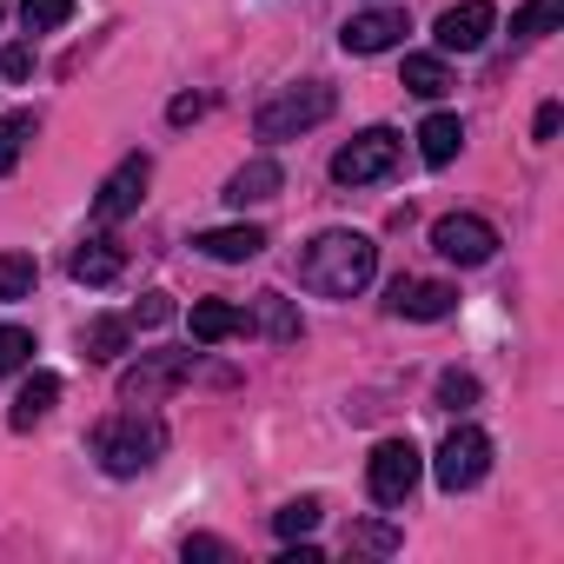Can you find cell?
<instances>
[{
    "label": "cell",
    "mask_w": 564,
    "mask_h": 564,
    "mask_svg": "<svg viewBox=\"0 0 564 564\" xmlns=\"http://www.w3.org/2000/svg\"><path fill=\"white\" fill-rule=\"evenodd\" d=\"M28 140H34V113H8V120H0V173H14V166H21Z\"/></svg>",
    "instance_id": "cb8c5ba5"
},
{
    "label": "cell",
    "mask_w": 564,
    "mask_h": 564,
    "mask_svg": "<svg viewBox=\"0 0 564 564\" xmlns=\"http://www.w3.org/2000/svg\"><path fill=\"white\" fill-rule=\"evenodd\" d=\"M372 272H379V246H372L366 232H346V226L319 232V239L300 252V286L319 293V300H352V293H366Z\"/></svg>",
    "instance_id": "6da1fadb"
},
{
    "label": "cell",
    "mask_w": 564,
    "mask_h": 564,
    "mask_svg": "<svg viewBox=\"0 0 564 564\" xmlns=\"http://www.w3.org/2000/svg\"><path fill=\"white\" fill-rule=\"evenodd\" d=\"M199 113H206V94H180V100L166 107V120H173V127H193Z\"/></svg>",
    "instance_id": "4dcf8cb0"
},
{
    "label": "cell",
    "mask_w": 564,
    "mask_h": 564,
    "mask_svg": "<svg viewBox=\"0 0 564 564\" xmlns=\"http://www.w3.org/2000/svg\"><path fill=\"white\" fill-rule=\"evenodd\" d=\"M399 166V133L392 127H366L359 140H346L339 153H333V180L339 186H372V180H386Z\"/></svg>",
    "instance_id": "277c9868"
},
{
    "label": "cell",
    "mask_w": 564,
    "mask_h": 564,
    "mask_svg": "<svg viewBox=\"0 0 564 564\" xmlns=\"http://www.w3.org/2000/svg\"><path fill=\"white\" fill-rule=\"evenodd\" d=\"M319 511H326L319 498H293V505H279V511H272V531H279V538H306V531L319 524Z\"/></svg>",
    "instance_id": "d4e9b609"
},
{
    "label": "cell",
    "mask_w": 564,
    "mask_h": 564,
    "mask_svg": "<svg viewBox=\"0 0 564 564\" xmlns=\"http://www.w3.org/2000/svg\"><path fill=\"white\" fill-rule=\"evenodd\" d=\"M491 28H498V8L491 0H458V8H445L438 14V54H478L485 41H491Z\"/></svg>",
    "instance_id": "30bf717a"
},
{
    "label": "cell",
    "mask_w": 564,
    "mask_h": 564,
    "mask_svg": "<svg viewBox=\"0 0 564 564\" xmlns=\"http://www.w3.org/2000/svg\"><path fill=\"white\" fill-rule=\"evenodd\" d=\"M28 352H34V333H28V326H0V379L21 372V366H28Z\"/></svg>",
    "instance_id": "4316f807"
},
{
    "label": "cell",
    "mask_w": 564,
    "mask_h": 564,
    "mask_svg": "<svg viewBox=\"0 0 564 564\" xmlns=\"http://www.w3.org/2000/svg\"><path fill=\"white\" fill-rule=\"evenodd\" d=\"M21 21H28V34H54L74 21V0H21Z\"/></svg>",
    "instance_id": "484cf974"
},
{
    "label": "cell",
    "mask_w": 564,
    "mask_h": 564,
    "mask_svg": "<svg viewBox=\"0 0 564 564\" xmlns=\"http://www.w3.org/2000/svg\"><path fill=\"white\" fill-rule=\"evenodd\" d=\"M0 21H8V0H0Z\"/></svg>",
    "instance_id": "d590c367"
},
{
    "label": "cell",
    "mask_w": 564,
    "mask_h": 564,
    "mask_svg": "<svg viewBox=\"0 0 564 564\" xmlns=\"http://www.w3.org/2000/svg\"><path fill=\"white\" fill-rule=\"evenodd\" d=\"M279 564H319V544H286V557Z\"/></svg>",
    "instance_id": "e575fe53"
},
{
    "label": "cell",
    "mask_w": 564,
    "mask_h": 564,
    "mask_svg": "<svg viewBox=\"0 0 564 564\" xmlns=\"http://www.w3.org/2000/svg\"><path fill=\"white\" fill-rule=\"evenodd\" d=\"M186 557H232L219 538H186Z\"/></svg>",
    "instance_id": "836d02e7"
},
{
    "label": "cell",
    "mask_w": 564,
    "mask_h": 564,
    "mask_svg": "<svg viewBox=\"0 0 564 564\" xmlns=\"http://www.w3.org/2000/svg\"><path fill=\"white\" fill-rule=\"evenodd\" d=\"M246 313H252V333H265V339H279V346H293V339H300V313H293L286 293H259Z\"/></svg>",
    "instance_id": "2e32d148"
},
{
    "label": "cell",
    "mask_w": 564,
    "mask_h": 564,
    "mask_svg": "<svg viewBox=\"0 0 564 564\" xmlns=\"http://www.w3.org/2000/svg\"><path fill=\"white\" fill-rule=\"evenodd\" d=\"M399 319H452L458 293L438 286V279H392V300H386Z\"/></svg>",
    "instance_id": "7c38bea8"
},
{
    "label": "cell",
    "mask_w": 564,
    "mask_h": 564,
    "mask_svg": "<svg viewBox=\"0 0 564 564\" xmlns=\"http://www.w3.org/2000/svg\"><path fill=\"white\" fill-rule=\"evenodd\" d=\"M147 180H153V160H147V153L120 160V166L100 180V193H94V219H100V226H120V219L147 199Z\"/></svg>",
    "instance_id": "9c48e42d"
},
{
    "label": "cell",
    "mask_w": 564,
    "mask_h": 564,
    "mask_svg": "<svg viewBox=\"0 0 564 564\" xmlns=\"http://www.w3.org/2000/svg\"><path fill=\"white\" fill-rule=\"evenodd\" d=\"M333 107H339V94L326 87V80H300V87H279L265 107H259V140H300V133H313L319 120H333Z\"/></svg>",
    "instance_id": "3957f363"
},
{
    "label": "cell",
    "mask_w": 564,
    "mask_h": 564,
    "mask_svg": "<svg viewBox=\"0 0 564 564\" xmlns=\"http://www.w3.org/2000/svg\"><path fill=\"white\" fill-rule=\"evenodd\" d=\"M206 259H219V265H239V259H259L265 252V232L259 226H213V232H199L193 239Z\"/></svg>",
    "instance_id": "9a60e30c"
},
{
    "label": "cell",
    "mask_w": 564,
    "mask_h": 564,
    "mask_svg": "<svg viewBox=\"0 0 564 564\" xmlns=\"http://www.w3.org/2000/svg\"><path fill=\"white\" fill-rule=\"evenodd\" d=\"M405 94H419V100L452 94V67H445V54H405Z\"/></svg>",
    "instance_id": "ffe728a7"
},
{
    "label": "cell",
    "mask_w": 564,
    "mask_h": 564,
    "mask_svg": "<svg viewBox=\"0 0 564 564\" xmlns=\"http://www.w3.org/2000/svg\"><path fill=\"white\" fill-rule=\"evenodd\" d=\"M419 445L412 438H386L379 452H372V465H366V491H372V505H405L412 491H419Z\"/></svg>",
    "instance_id": "8992f818"
},
{
    "label": "cell",
    "mask_w": 564,
    "mask_h": 564,
    "mask_svg": "<svg viewBox=\"0 0 564 564\" xmlns=\"http://www.w3.org/2000/svg\"><path fill=\"white\" fill-rule=\"evenodd\" d=\"M160 452H166V425L147 405H127L107 425H94V458L107 465V478H140L160 465Z\"/></svg>",
    "instance_id": "7a4b0ae2"
},
{
    "label": "cell",
    "mask_w": 564,
    "mask_h": 564,
    "mask_svg": "<svg viewBox=\"0 0 564 564\" xmlns=\"http://www.w3.org/2000/svg\"><path fill=\"white\" fill-rule=\"evenodd\" d=\"M432 246H438L452 265H485V259L498 252V226L478 219V213H445V219L432 226Z\"/></svg>",
    "instance_id": "ba28073f"
},
{
    "label": "cell",
    "mask_w": 564,
    "mask_h": 564,
    "mask_svg": "<svg viewBox=\"0 0 564 564\" xmlns=\"http://www.w3.org/2000/svg\"><path fill=\"white\" fill-rule=\"evenodd\" d=\"M557 14H564V0H524V8L511 14V34H518V41H538V34L557 28Z\"/></svg>",
    "instance_id": "603a6c76"
},
{
    "label": "cell",
    "mask_w": 564,
    "mask_h": 564,
    "mask_svg": "<svg viewBox=\"0 0 564 564\" xmlns=\"http://www.w3.org/2000/svg\"><path fill=\"white\" fill-rule=\"evenodd\" d=\"M166 319H173V300H166V293H147V300L133 306V326H166Z\"/></svg>",
    "instance_id": "f1b7e54d"
},
{
    "label": "cell",
    "mask_w": 564,
    "mask_h": 564,
    "mask_svg": "<svg viewBox=\"0 0 564 564\" xmlns=\"http://www.w3.org/2000/svg\"><path fill=\"white\" fill-rule=\"evenodd\" d=\"M471 399H478V379H471V372H445V379H438V405H445V412H465Z\"/></svg>",
    "instance_id": "83f0119b"
},
{
    "label": "cell",
    "mask_w": 564,
    "mask_h": 564,
    "mask_svg": "<svg viewBox=\"0 0 564 564\" xmlns=\"http://www.w3.org/2000/svg\"><path fill=\"white\" fill-rule=\"evenodd\" d=\"M0 74H8V80H28V74H34V47H28V41H14L8 54H0Z\"/></svg>",
    "instance_id": "f546056e"
},
{
    "label": "cell",
    "mask_w": 564,
    "mask_h": 564,
    "mask_svg": "<svg viewBox=\"0 0 564 564\" xmlns=\"http://www.w3.org/2000/svg\"><path fill=\"white\" fill-rule=\"evenodd\" d=\"M352 544H366V551H392L399 538H392L386 524H359V531H352Z\"/></svg>",
    "instance_id": "d6a6232c"
},
{
    "label": "cell",
    "mask_w": 564,
    "mask_h": 564,
    "mask_svg": "<svg viewBox=\"0 0 564 564\" xmlns=\"http://www.w3.org/2000/svg\"><path fill=\"white\" fill-rule=\"evenodd\" d=\"M412 28H405V8H366V14H352L346 28H339V47L346 54H386V47H399Z\"/></svg>",
    "instance_id": "8fae6325"
},
{
    "label": "cell",
    "mask_w": 564,
    "mask_h": 564,
    "mask_svg": "<svg viewBox=\"0 0 564 564\" xmlns=\"http://www.w3.org/2000/svg\"><path fill=\"white\" fill-rule=\"evenodd\" d=\"M54 399H61V379H54V372H34V379L21 386V399H14V412H8V425H14V432H34V425L54 412Z\"/></svg>",
    "instance_id": "ac0fdd59"
},
{
    "label": "cell",
    "mask_w": 564,
    "mask_h": 564,
    "mask_svg": "<svg viewBox=\"0 0 564 564\" xmlns=\"http://www.w3.org/2000/svg\"><path fill=\"white\" fill-rule=\"evenodd\" d=\"M127 339H133V319H94L87 326V359H113V352H127Z\"/></svg>",
    "instance_id": "7402d4cb"
},
{
    "label": "cell",
    "mask_w": 564,
    "mask_h": 564,
    "mask_svg": "<svg viewBox=\"0 0 564 564\" xmlns=\"http://www.w3.org/2000/svg\"><path fill=\"white\" fill-rule=\"evenodd\" d=\"M557 120H564V107H557V100H544V107H538V120H531V140H551V133H557Z\"/></svg>",
    "instance_id": "1f68e13d"
},
{
    "label": "cell",
    "mask_w": 564,
    "mask_h": 564,
    "mask_svg": "<svg viewBox=\"0 0 564 564\" xmlns=\"http://www.w3.org/2000/svg\"><path fill=\"white\" fill-rule=\"evenodd\" d=\"M186 326H193V346H219V339L252 333V313H246V306H226V300H199Z\"/></svg>",
    "instance_id": "5bb4252c"
},
{
    "label": "cell",
    "mask_w": 564,
    "mask_h": 564,
    "mask_svg": "<svg viewBox=\"0 0 564 564\" xmlns=\"http://www.w3.org/2000/svg\"><path fill=\"white\" fill-rule=\"evenodd\" d=\"M432 471H438L445 491H471V485L491 471V438H485L478 425H458V432L438 445V465H432Z\"/></svg>",
    "instance_id": "52a82bcc"
},
{
    "label": "cell",
    "mask_w": 564,
    "mask_h": 564,
    "mask_svg": "<svg viewBox=\"0 0 564 564\" xmlns=\"http://www.w3.org/2000/svg\"><path fill=\"white\" fill-rule=\"evenodd\" d=\"M120 265H127V252H120L107 232L80 239V246H74V259H67V272L80 279V286H113V279H120Z\"/></svg>",
    "instance_id": "4fadbf2b"
},
{
    "label": "cell",
    "mask_w": 564,
    "mask_h": 564,
    "mask_svg": "<svg viewBox=\"0 0 564 564\" xmlns=\"http://www.w3.org/2000/svg\"><path fill=\"white\" fill-rule=\"evenodd\" d=\"M272 193H279V160H265V153L246 160V166L226 180V199H232V206H259V199H272Z\"/></svg>",
    "instance_id": "e0dca14e"
},
{
    "label": "cell",
    "mask_w": 564,
    "mask_h": 564,
    "mask_svg": "<svg viewBox=\"0 0 564 564\" xmlns=\"http://www.w3.org/2000/svg\"><path fill=\"white\" fill-rule=\"evenodd\" d=\"M193 372H199V352H147V359L120 379V399H127V405H160V399L180 392Z\"/></svg>",
    "instance_id": "5b68a950"
},
{
    "label": "cell",
    "mask_w": 564,
    "mask_h": 564,
    "mask_svg": "<svg viewBox=\"0 0 564 564\" xmlns=\"http://www.w3.org/2000/svg\"><path fill=\"white\" fill-rule=\"evenodd\" d=\"M34 286H41L34 252H0V300H34Z\"/></svg>",
    "instance_id": "44dd1931"
},
{
    "label": "cell",
    "mask_w": 564,
    "mask_h": 564,
    "mask_svg": "<svg viewBox=\"0 0 564 564\" xmlns=\"http://www.w3.org/2000/svg\"><path fill=\"white\" fill-rule=\"evenodd\" d=\"M458 147H465L458 113H432V120L419 127V153H425V166H452V160H458Z\"/></svg>",
    "instance_id": "d6986e66"
}]
</instances>
